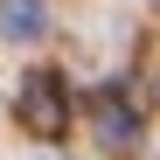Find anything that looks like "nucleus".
Returning a JSON list of instances; mask_svg holds the SVG:
<instances>
[{"label":"nucleus","instance_id":"20e7f679","mask_svg":"<svg viewBox=\"0 0 160 160\" xmlns=\"http://www.w3.org/2000/svg\"><path fill=\"white\" fill-rule=\"evenodd\" d=\"M153 7H160V0H153Z\"/></svg>","mask_w":160,"mask_h":160},{"label":"nucleus","instance_id":"f257e3e1","mask_svg":"<svg viewBox=\"0 0 160 160\" xmlns=\"http://www.w3.org/2000/svg\"><path fill=\"white\" fill-rule=\"evenodd\" d=\"M14 118H21V132H35V139H63L70 132V84L56 70H28L21 91H14Z\"/></svg>","mask_w":160,"mask_h":160},{"label":"nucleus","instance_id":"f03ea898","mask_svg":"<svg viewBox=\"0 0 160 160\" xmlns=\"http://www.w3.org/2000/svg\"><path fill=\"white\" fill-rule=\"evenodd\" d=\"M98 139L112 153H132V146H139V104H132L125 91H98Z\"/></svg>","mask_w":160,"mask_h":160},{"label":"nucleus","instance_id":"7ed1b4c3","mask_svg":"<svg viewBox=\"0 0 160 160\" xmlns=\"http://www.w3.org/2000/svg\"><path fill=\"white\" fill-rule=\"evenodd\" d=\"M0 35H7V42H42L49 35L42 0H7V7H0Z\"/></svg>","mask_w":160,"mask_h":160}]
</instances>
